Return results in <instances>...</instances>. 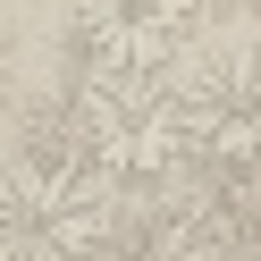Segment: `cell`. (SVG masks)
<instances>
[{
	"mask_svg": "<svg viewBox=\"0 0 261 261\" xmlns=\"http://www.w3.org/2000/svg\"><path fill=\"white\" fill-rule=\"evenodd\" d=\"M177 152L211 160V169H253V76L219 68L194 93H177Z\"/></svg>",
	"mask_w": 261,
	"mask_h": 261,
	"instance_id": "277c9868",
	"label": "cell"
},
{
	"mask_svg": "<svg viewBox=\"0 0 261 261\" xmlns=\"http://www.w3.org/2000/svg\"><path fill=\"white\" fill-rule=\"evenodd\" d=\"M202 34V0H76V68L85 76H143L152 85Z\"/></svg>",
	"mask_w": 261,
	"mask_h": 261,
	"instance_id": "3957f363",
	"label": "cell"
},
{
	"mask_svg": "<svg viewBox=\"0 0 261 261\" xmlns=\"http://www.w3.org/2000/svg\"><path fill=\"white\" fill-rule=\"evenodd\" d=\"M68 135L93 169L135 177V186L177 169V110L160 93H143V76H85V93L68 110Z\"/></svg>",
	"mask_w": 261,
	"mask_h": 261,
	"instance_id": "6da1fadb",
	"label": "cell"
},
{
	"mask_svg": "<svg viewBox=\"0 0 261 261\" xmlns=\"http://www.w3.org/2000/svg\"><path fill=\"white\" fill-rule=\"evenodd\" d=\"M101 253V202L85 177L17 160L0 169V261H93Z\"/></svg>",
	"mask_w": 261,
	"mask_h": 261,
	"instance_id": "7a4b0ae2",
	"label": "cell"
}]
</instances>
